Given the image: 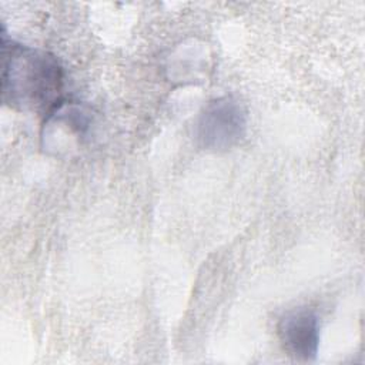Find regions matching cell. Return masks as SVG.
Masks as SVG:
<instances>
[{"mask_svg":"<svg viewBox=\"0 0 365 365\" xmlns=\"http://www.w3.org/2000/svg\"><path fill=\"white\" fill-rule=\"evenodd\" d=\"M63 70L48 51L1 36V100L20 111H46L60 103Z\"/></svg>","mask_w":365,"mask_h":365,"instance_id":"cell-1","label":"cell"},{"mask_svg":"<svg viewBox=\"0 0 365 365\" xmlns=\"http://www.w3.org/2000/svg\"><path fill=\"white\" fill-rule=\"evenodd\" d=\"M247 131V113L242 104L224 96L210 101L198 114L194 135L207 151H227L237 145Z\"/></svg>","mask_w":365,"mask_h":365,"instance_id":"cell-2","label":"cell"},{"mask_svg":"<svg viewBox=\"0 0 365 365\" xmlns=\"http://www.w3.org/2000/svg\"><path fill=\"white\" fill-rule=\"evenodd\" d=\"M284 351L298 361H311L319 346V319L309 308L287 311L277 325Z\"/></svg>","mask_w":365,"mask_h":365,"instance_id":"cell-3","label":"cell"}]
</instances>
